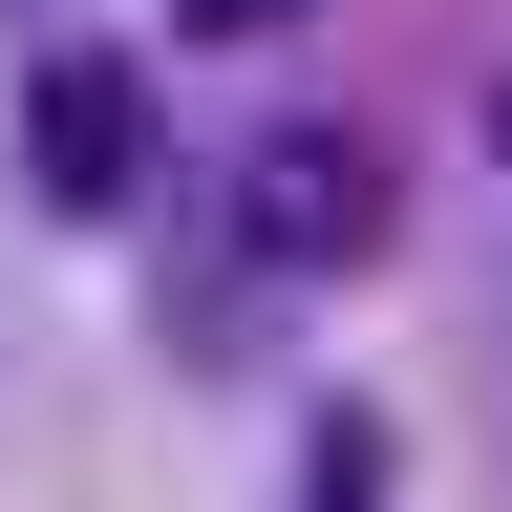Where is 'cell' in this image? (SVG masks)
I'll return each instance as SVG.
<instances>
[{
  "mask_svg": "<svg viewBox=\"0 0 512 512\" xmlns=\"http://www.w3.org/2000/svg\"><path fill=\"white\" fill-rule=\"evenodd\" d=\"M192 22H278V0H192Z\"/></svg>",
  "mask_w": 512,
  "mask_h": 512,
  "instance_id": "4",
  "label": "cell"
},
{
  "mask_svg": "<svg viewBox=\"0 0 512 512\" xmlns=\"http://www.w3.org/2000/svg\"><path fill=\"white\" fill-rule=\"evenodd\" d=\"M320 512H384V448L363 427H320Z\"/></svg>",
  "mask_w": 512,
  "mask_h": 512,
  "instance_id": "3",
  "label": "cell"
},
{
  "mask_svg": "<svg viewBox=\"0 0 512 512\" xmlns=\"http://www.w3.org/2000/svg\"><path fill=\"white\" fill-rule=\"evenodd\" d=\"M235 256L256 278H363L384 256V150L363 128H256L235 150Z\"/></svg>",
  "mask_w": 512,
  "mask_h": 512,
  "instance_id": "1",
  "label": "cell"
},
{
  "mask_svg": "<svg viewBox=\"0 0 512 512\" xmlns=\"http://www.w3.org/2000/svg\"><path fill=\"white\" fill-rule=\"evenodd\" d=\"M22 171H43V192H128V171H150V86H128L107 43L22 64Z\"/></svg>",
  "mask_w": 512,
  "mask_h": 512,
  "instance_id": "2",
  "label": "cell"
}]
</instances>
